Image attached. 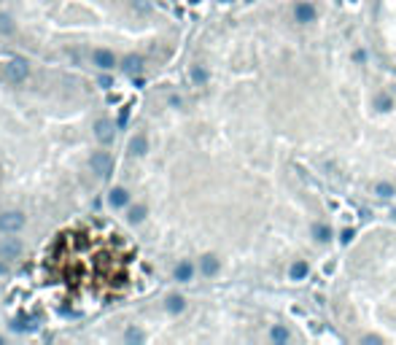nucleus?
I'll return each mask as SVG.
<instances>
[{
    "mask_svg": "<svg viewBox=\"0 0 396 345\" xmlns=\"http://www.w3.org/2000/svg\"><path fill=\"white\" fill-rule=\"evenodd\" d=\"M89 164H92V172H97L100 178H108V176H111V170H113V156L108 151H95V154H92V159H89Z\"/></svg>",
    "mask_w": 396,
    "mask_h": 345,
    "instance_id": "obj_1",
    "label": "nucleus"
},
{
    "mask_svg": "<svg viewBox=\"0 0 396 345\" xmlns=\"http://www.w3.org/2000/svg\"><path fill=\"white\" fill-rule=\"evenodd\" d=\"M3 73H6V78H9V81L19 84V81H25V78L30 76V68H27L25 60H11V62H6Z\"/></svg>",
    "mask_w": 396,
    "mask_h": 345,
    "instance_id": "obj_2",
    "label": "nucleus"
},
{
    "mask_svg": "<svg viewBox=\"0 0 396 345\" xmlns=\"http://www.w3.org/2000/svg\"><path fill=\"white\" fill-rule=\"evenodd\" d=\"M22 224H25V216H22L19 210L0 213V232H17V229H22Z\"/></svg>",
    "mask_w": 396,
    "mask_h": 345,
    "instance_id": "obj_3",
    "label": "nucleus"
},
{
    "mask_svg": "<svg viewBox=\"0 0 396 345\" xmlns=\"http://www.w3.org/2000/svg\"><path fill=\"white\" fill-rule=\"evenodd\" d=\"M19 251H22V243L17 238H3V240H0V256H3V259L17 256Z\"/></svg>",
    "mask_w": 396,
    "mask_h": 345,
    "instance_id": "obj_4",
    "label": "nucleus"
},
{
    "mask_svg": "<svg viewBox=\"0 0 396 345\" xmlns=\"http://www.w3.org/2000/svg\"><path fill=\"white\" fill-rule=\"evenodd\" d=\"M95 65H100L103 70H111V68L116 65L113 51H108V49H97V51H95Z\"/></svg>",
    "mask_w": 396,
    "mask_h": 345,
    "instance_id": "obj_5",
    "label": "nucleus"
},
{
    "mask_svg": "<svg viewBox=\"0 0 396 345\" xmlns=\"http://www.w3.org/2000/svg\"><path fill=\"white\" fill-rule=\"evenodd\" d=\"M141 70H143V57H141V54H129V57H124V73L138 76Z\"/></svg>",
    "mask_w": 396,
    "mask_h": 345,
    "instance_id": "obj_6",
    "label": "nucleus"
},
{
    "mask_svg": "<svg viewBox=\"0 0 396 345\" xmlns=\"http://www.w3.org/2000/svg\"><path fill=\"white\" fill-rule=\"evenodd\" d=\"M219 267H221V264H219V259H216L213 254H208V256L200 259V270H203V275H208V278L216 275V272H219Z\"/></svg>",
    "mask_w": 396,
    "mask_h": 345,
    "instance_id": "obj_7",
    "label": "nucleus"
},
{
    "mask_svg": "<svg viewBox=\"0 0 396 345\" xmlns=\"http://www.w3.org/2000/svg\"><path fill=\"white\" fill-rule=\"evenodd\" d=\"M294 17H297V22H313L315 19V9L310 3H297V6H294Z\"/></svg>",
    "mask_w": 396,
    "mask_h": 345,
    "instance_id": "obj_8",
    "label": "nucleus"
},
{
    "mask_svg": "<svg viewBox=\"0 0 396 345\" xmlns=\"http://www.w3.org/2000/svg\"><path fill=\"white\" fill-rule=\"evenodd\" d=\"M95 135H97V140H103V143H111L113 140V124L111 122H97L95 124Z\"/></svg>",
    "mask_w": 396,
    "mask_h": 345,
    "instance_id": "obj_9",
    "label": "nucleus"
},
{
    "mask_svg": "<svg viewBox=\"0 0 396 345\" xmlns=\"http://www.w3.org/2000/svg\"><path fill=\"white\" fill-rule=\"evenodd\" d=\"M146 151H149V140H146V135H135L129 140V154L132 156H143Z\"/></svg>",
    "mask_w": 396,
    "mask_h": 345,
    "instance_id": "obj_10",
    "label": "nucleus"
},
{
    "mask_svg": "<svg viewBox=\"0 0 396 345\" xmlns=\"http://www.w3.org/2000/svg\"><path fill=\"white\" fill-rule=\"evenodd\" d=\"M108 202H111L113 208H124V205L129 202V194H127V189H121V186H119V189H113L111 194H108Z\"/></svg>",
    "mask_w": 396,
    "mask_h": 345,
    "instance_id": "obj_11",
    "label": "nucleus"
},
{
    "mask_svg": "<svg viewBox=\"0 0 396 345\" xmlns=\"http://www.w3.org/2000/svg\"><path fill=\"white\" fill-rule=\"evenodd\" d=\"M191 275H194V267L189 262H181L175 267V280H183V283H186V280H191Z\"/></svg>",
    "mask_w": 396,
    "mask_h": 345,
    "instance_id": "obj_12",
    "label": "nucleus"
},
{
    "mask_svg": "<svg viewBox=\"0 0 396 345\" xmlns=\"http://www.w3.org/2000/svg\"><path fill=\"white\" fill-rule=\"evenodd\" d=\"M307 272H310L307 262H294V264H291V272H289V275H291L294 280H302V278H307Z\"/></svg>",
    "mask_w": 396,
    "mask_h": 345,
    "instance_id": "obj_13",
    "label": "nucleus"
},
{
    "mask_svg": "<svg viewBox=\"0 0 396 345\" xmlns=\"http://www.w3.org/2000/svg\"><path fill=\"white\" fill-rule=\"evenodd\" d=\"M183 308H186V300H183V297L173 294V297L167 300V310H170V313H183Z\"/></svg>",
    "mask_w": 396,
    "mask_h": 345,
    "instance_id": "obj_14",
    "label": "nucleus"
},
{
    "mask_svg": "<svg viewBox=\"0 0 396 345\" xmlns=\"http://www.w3.org/2000/svg\"><path fill=\"white\" fill-rule=\"evenodd\" d=\"M313 235H315L318 243H329V238H332L329 226H323V224H315V226H313Z\"/></svg>",
    "mask_w": 396,
    "mask_h": 345,
    "instance_id": "obj_15",
    "label": "nucleus"
},
{
    "mask_svg": "<svg viewBox=\"0 0 396 345\" xmlns=\"http://www.w3.org/2000/svg\"><path fill=\"white\" fill-rule=\"evenodd\" d=\"M270 337H273L275 342H289V337H291V334H289V329H286V326H273Z\"/></svg>",
    "mask_w": 396,
    "mask_h": 345,
    "instance_id": "obj_16",
    "label": "nucleus"
},
{
    "mask_svg": "<svg viewBox=\"0 0 396 345\" xmlns=\"http://www.w3.org/2000/svg\"><path fill=\"white\" fill-rule=\"evenodd\" d=\"M375 194H377V197H383V200H388V197H393L396 192H393V186H391V184L380 181V184L375 186Z\"/></svg>",
    "mask_w": 396,
    "mask_h": 345,
    "instance_id": "obj_17",
    "label": "nucleus"
},
{
    "mask_svg": "<svg viewBox=\"0 0 396 345\" xmlns=\"http://www.w3.org/2000/svg\"><path fill=\"white\" fill-rule=\"evenodd\" d=\"M11 33H14V22H11V17L0 14V35H11Z\"/></svg>",
    "mask_w": 396,
    "mask_h": 345,
    "instance_id": "obj_18",
    "label": "nucleus"
},
{
    "mask_svg": "<svg viewBox=\"0 0 396 345\" xmlns=\"http://www.w3.org/2000/svg\"><path fill=\"white\" fill-rule=\"evenodd\" d=\"M143 218H146V208H143V205H135V208L129 210V221H132V224H141Z\"/></svg>",
    "mask_w": 396,
    "mask_h": 345,
    "instance_id": "obj_19",
    "label": "nucleus"
},
{
    "mask_svg": "<svg viewBox=\"0 0 396 345\" xmlns=\"http://www.w3.org/2000/svg\"><path fill=\"white\" fill-rule=\"evenodd\" d=\"M375 108H377V111H383V113H385V111H391V108H393V103H391V97L380 95V97L375 100Z\"/></svg>",
    "mask_w": 396,
    "mask_h": 345,
    "instance_id": "obj_20",
    "label": "nucleus"
},
{
    "mask_svg": "<svg viewBox=\"0 0 396 345\" xmlns=\"http://www.w3.org/2000/svg\"><path fill=\"white\" fill-rule=\"evenodd\" d=\"M191 78H194L197 84H205V81H208V73H205V68H200V65H197V68H191Z\"/></svg>",
    "mask_w": 396,
    "mask_h": 345,
    "instance_id": "obj_21",
    "label": "nucleus"
},
{
    "mask_svg": "<svg viewBox=\"0 0 396 345\" xmlns=\"http://www.w3.org/2000/svg\"><path fill=\"white\" fill-rule=\"evenodd\" d=\"M127 340H135V342H138V340H143V334L138 332V329H129V332H127Z\"/></svg>",
    "mask_w": 396,
    "mask_h": 345,
    "instance_id": "obj_22",
    "label": "nucleus"
},
{
    "mask_svg": "<svg viewBox=\"0 0 396 345\" xmlns=\"http://www.w3.org/2000/svg\"><path fill=\"white\" fill-rule=\"evenodd\" d=\"M127 119H129V108H124V111L119 113V127H124V124H127Z\"/></svg>",
    "mask_w": 396,
    "mask_h": 345,
    "instance_id": "obj_23",
    "label": "nucleus"
},
{
    "mask_svg": "<svg viewBox=\"0 0 396 345\" xmlns=\"http://www.w3.org/2000/svg\"><path fill=\"white\" fill-rule=\"evenodd\" d=\"M343 243H351L353 240V229H343V238H340Z\"/></svg>",
    "mask_w": 396,
    "mask_h": 345,
    "instance_id": "obj_24",
    "label": "nucleus"
},
{
    "mask_svg": "<svg viewBox=\"0 0 396 345\" xmlns=\"http://www.w3.org/2000/svg\"><path fill=\"white\" fill-rule=\"evenodd\" d=\"M135 9H138V11H146V9H149V3H143V0H135Z\"/></svg>",
    "mask_w": 396,
    "mask_h": 345,
    "instance_id": "obj_25",
    "label": "nucleus"
},
{
    "mask_svg": "<svg viewBox=\"0 0 396 345\" xmlns=\"http://www.w3.org/2000/svg\"><path fill=\"white\" fill-rule=\"evenodd\" d=\"M364 342H367V345H372V342H380V337H372V334H367V337H364Z\"/></svg>",
    "mask_w": 396,
    "mask_h": 345,
    "instance_id": "obj_26",
    "label": "nucleus"
},
{
    "mask_svg": "<svg viewBox=\"0 0 396 345\" xmlns=\"http://www.w3.org/2000/svg\"><path fill=\"white\" fill-rule=\"evenodd\" d=\"M3 270H6V267H3V264H0V275H3Z\"/></svg>",
    "mask_w": 396,
    "mask_h": 345,
    "instance_id": "obj_27",
    "label": "nucleus"
},
{
    "mask_svg": "<svg viewBox=\"0 0 396 345\" xmlns=\"http://www.w3.org/2000/svg\"><path fill=\"white\" fill-rule=\"evenodd\" d=\"M224 3H229V0H224Z\"/></svg>",
    "mask_w": 396,
    "mask_h": 345,
    "instance_id": "obj_28",
    "label": "nucleus"
}]
</instances>
